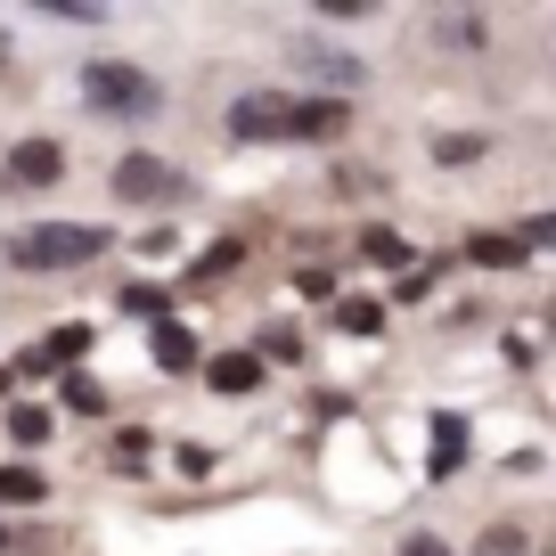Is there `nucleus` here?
Masks as SVG:
<instances>
[{
    "mask_svg": "<svg viewBox=\"0 0 556 556\" xmlns=\"http://www.w3.org/2000/svg\"><path fill=\"white\" fill-rule=\"evenodd\" d=\"M99 254H106V229H90V222H34V229L9 238V262H17V270H83V262H99Z\"/></svg>",
    "mask_w": 556,
    "mask_h": 556,
    "instance_id": "f257e3e1",
    "label": "nucleus"
},
{
    "mask_svg": "<svg viewBox=\"0 0 556 556\" xmlns=\"http://www.w3.org/2000/svg\"><path fill=\"white\" fill-rule=\"evenodd\" d=\"M83 99L99 106V115L139 123V115H156V106H164V90L148 83L139 66H123V58H90V66H83Z\"/></svg>",
    "mask_w": 556,
    "mask_h": 556,
    "instance_id": "f03ea898",
    "label": "nucleus"
},
{
    "mask_svg": "<svg viewBox=\"0 0 556 556\" xmlns=\"http://www.w3.org/2000/svg\"><path fill=\"white\" fill-rule=\"evenodd\" d=\"M58 173H66V148H58V139H17V148L0 156V197L58 189Z\"/></svg>",
    "mask_w": 556,
    "mask_h": 556,
    "instance_id": "7ed1b4c3",
    "label": "nucleus"
},
{
    "mask_svg": "<svg viewBox=\"0 0 556 556\" xmlns=\"http://www.w3.org/2000/svg\"><path fill=\"white\" fill-rule=\"evenodd\" d=\"M180 189H189V180H180L164 156H123L115 164V197H131V205H173Z\"/></svg>",
    "mask_w": 556,
    "mask_h": 556,
    "instance_id": "20e7f679",
    "label": "nucleus"
},
{
    "mask_svg": "<svg viewBox=\"0 0 556 556\" xmlns=\"http://www.w3.org/2000/svg\"><path fill=\"white\" fill-rule=\"evenodd\" d=\"M352 123L344 99H287L278 106V139H336Z\"/></svg>",
    "mask_w": 556,
    "mask_h": 556,
    "instance_id": "39448f33",
    "label": "nucleus"
},
{
    "mask_svg": "<svg viewBox=\"0 0 556 556\" xmlns=\"http://www.w3.org/2000/svg\"><path fill=\"white\" fill-rule=\"evenodd\" d=\"M205 384H213V393H254V384H262V361H254V352H213V361H205Z\"/></svg>",
    "mask_w": 556,
    "mask_h": 556,
    "instance_id": "423d86ee",
    "label": "nucleus"
},
{
    "mask_svg": "<svg viewBox=\"0 0 556 556\" xmlns=\"http://www.w3.org/2000/svg\"><path fill=\"white\" fill-rule=\"evenodd\" d=\"M156 368H197V336L180 319H156Z\"/></svg>",
    "mask_w": 556,
    "mask_h": 556,
    "instance_id": "0eeeda50",
    "label": "nucleus"
},
{
    "mask_svg": "<svg viewBox=\"0 0 556 556\" xmlns=\"http://www.w3.org/2000/svg\"><path fill=\"white\" fill-rule=\"evenodd\" d=\"M83 344H90V328H58V336H50V344H41V352H25V368H34V377H41V368L74 361V352H83Z\"/></svg>",
    "mask_w": 556,
    "mask_h": 556,
    "instance_id": "6e6552de",
    "label": "nucleus"
},
{
    "mask_svg": "<svg viewBox=\"0 0 556 556\" xmlns=\"http://www.w3.org/2000/svg\"><path fill=\"white\" fill-rule=\"evenodd\" d=\"M41 500V475L34 467H0V507H34Z\"/></svg>",
    "mask_w": 556,
    "mask_h": 556,
    "instance_id": "1a4fd4ad",
    "label": "nucleus"
},
{
    "mask_svg": "<svg viewBox=\"0 0 556 556\" xmlns=\"http://www.w3.org/2000/svg\"><path fill=\"white\" fill-rule=\"evenodd\" d=\"M467 262H483V270H516L523 245H516V238H475V245H467Z\"/></svg>",
    "mask_w": 556,
    "mask_h": 556,
    "instance_id": "9d476101",
    "label": "nucleus"
},
{
    "mask_svg": "<svg viewBox=\"0 0 556 556\" xmlns=\"http://www.w3.org/2000/svg\"><path fill=\"white\" fill-rule=\"evenodd\" d=\"M9 434H17L25 451H34V442H50V409H34V401H17V409H9Z\"/></svg>",
    "mask_w": 556,
    "mask_h": 556,
    "instance_id": "9b49d317",
    "label": "nucleus"
},
{
    "mask_svg": "<svg viewBox=\"0 0 556 556\" xmlns=\"http://www.w3.org/2000/svg\"><path fill=\"white\" fill-rule=\"evenodd\" d=\"M361 254L377 262V270H401V262H409V245H401L393 229H368V238H361Z\"/></svg>",
    "mask_w": 556,
    "mask_h": 556,
    "instance_id": "f8f14e48",
    "label": "nucleus"
},
{
    "mask_svg": "<svg viewBox=\"0 0 556 556\" xmlns=\"http://www.w3.org/2000/svg\"><path fill=\"white\" fill-rule=\"evenodd\" d=\"M434 442H442V451H434V475H451L458 451H467V426H458V417H434Z\"/></svg>",
    "mask_w": 556,
    "mask_h": 556,
    "instance_id": "ddd939ff",
    "label": "nucleus"
},
{
    "mask_svg": "<svg viewBox=\"0 0 556 556\" xmlns=\"http://www.w3.org/2000/svg\"><path fill=\"white\" fill-rule=\"evenodd\" d=\"M336 328H344V336H377V328H384V303H344V312H336Z\"/></svg>",
    "mask_w": 556,
    "mask_h": 556,
    "instance_id": "4468645a",
    "label": "nucleus"
},
{
    "mask_svg": "<svg viewBox=\"0 0 556 556\" xmlns=\"http://www.w3.org/2000/svg\"><path fill=\"white\" fill-rule=\"evenodd\" d=\"M434 156H442V164H475V156H483V131H451V139H434Z\"/></svg>",
    "mask_w": 556,
    "mask_h": 556,
    "instance_id": "2eb2a0df",
    "label": "nucleus"
},
{
    "mask_svg": "<svg viewBox=\"0 0 556 556\" xmlns=\"http://www.w3.org/2000/svg\"><path fill=\"white\" fill-rule=\"evenodd\" d=\"M312 74H319V83H352L361 66H352V58H336V50H312Z\"/></svg>",
    "mask_w": 556,
    "mask_h": 556,
    "instance_id": "dca6fc26",
    "label": "nucleus"
},
{
    "mask_svg": "<svg viewBox=\"0 0 556 556\" xmlns=\"http://www.w3.org/2000/svg\"><path fill=\"white\" fill-rule=\"evenodd\" d=\"M66 409H106V384H90V377H66Z\"/></svg>",
    "mask_w": 556,
    "mask_h": 556,
    "instance_id": "f3484780",
    "label": "nucleus"
},
{
    "mask_svg": "<svg viewBox=\"0 0 556 556\" xmlns=\"http://www.w3.org/2000/svg\"><path fill=\"white\" fill-rule=\"evenodd\" d=\"M475 556H523V532H516V523H500V532H483V548H475Z\"/></svg>",
    "mask_w": 556,
    "mask_h": 556,
    "instance_id": "a211bd4d",
    "label": "nucleus"
},
{
    "mask_svg": "<svg viewBox=\"0 0 556 556\" xmlns=\"http://www.w3.org/2000/svg\"><path fill=\"white\" fill-rule=\"evenodd\" d=\"M238 254H245V245H238V238H222V245H213V254H205V278H222V270H238Z\"/></svg>",
    "mask_w": 556,
    "mask_h": 556,
    "instance_id": "6ab92c4d",
    "label": "nucleus"
},
{
    "mask_svg": "<svg viewBox=\"0 0 556 556\" xmlns=\"http://www.w3.org/2000/svg\"><path fill=\"white\" fill-rule=\"evenodd\" d=\"M139 458H148V434H139V426H131V434H115V467H139Z\"/></svg>",
    "mask_w": 556,
    "mask_h": 556,
    "instance_id": "aec40b11",
    "label": "nucleus"
},
{
    "mask_svg": "<svg viewBox=\"0 0 556 556\" xmlns=\"http://www.w3.org/2000/svg\"><path fill=\"white\" fill-rule=\"evenodd\" d=\"M262 352H270V361H295V328H270V336H262ZM262 352H254V361H262Z\"/></svg>",
    "mask_w": 556,
    "mask_h": 556,
    "instance_id": "412c9836",
    "label": "nucleus"
},
{
    "mask_svg": "<svg viewBox=\"0 0 556 556\" xmlns=\"http://www.w3.org/2000/svg\"><path fill=\"white\" fill-rule=\"evenodd\" d=\"M401 556H451V548H442L434 532H417V540H409V548H401Z\"/></svg>",
    "mask_w": 556,
    "mask_h": 556,
    "instance_id": "4be33fe9",
    "label": "nucleus"
},
{
    "mask_svg": "<svg viewBox=\"0 0 556 556\" xmlns=\"http://www.w3.org/2000/svg\"><path fill=\"white\" fill-rule=\"evenodd\" d=\"M0 548H9V532H0Z\"/></svg>",
    "mask_w": 556,
    "mask_h": 556,
    "instance_id": "5701e85b",
    "label": "nucleus"
}]
</instances>
